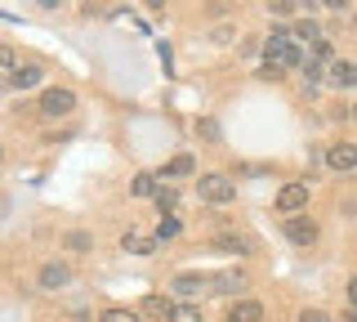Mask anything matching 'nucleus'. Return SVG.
I'll return each mask as SVG.
<instances>
[{"mask_svg": "<svg viewBox=\"0 0 357 322\" xmlns=\"http://www.w3.org/2000/svg\"><path fill=\"white\" fill-rule=\"evenodd\" d=\"M156 210H161V215H174V210H178V188L174 184H161V193H156Z\"/></svg>", "mask_w": 357, "mask_h": 322, "instance_id": "obj_19", "label": "nucleus"}, {"mask_svg": "<svg viewBox=\"0 0 357 322\" xmlns=\"http://www.w3.org/2000/svg\"><path fill=\"white\" fill-rule=\"evenodd\" d=\"M143 314H148V318H161V322H170L174 305H170L165 295H143Z\"/></svg>", "mask_w": 357, "mask_h": 322, "instance_id": "obj_15", "label": "nucleus"}, {"mask_svg": "<svg viewBox=\"0 0 357 322\" xmlns=\"http://www.w3.org/2000/svg\"><path fill=\"white\" fill-rule=\"evenodd\" d=\"M130 193H134V197H152V202H156V193H161V184H156V175H148V170H143V175H134Z\"/></svg>", "mask_w": 357, "mask_h": 322, "instance_id": "obj_17", "label": "nucleus"}, {"mask_svg": "<svg viewBox=\"0 0 357 322\" xmlns=\"http://www.w3.org/2000/svg\"><path fill=\"white\" fill-rule=\"evenodd\" d=\"M223 322H264V305L255 295H241V300H232V305H228Z\"/></svg>", "mask_w": 357, "mask_h": 322, "instance_id": "obj_7", "label": "nucleus"}, {"mask_svg": "<svg viewBox=\"0 0 357 322\" xmlns=\"http://www.w3.org/2000/svg\"><path fill=\"white\" fill-rule=\"evenodd\" d=\"M40 76V63H27V68H18V76H9V90H36Z\"/></svg>", "mask_w": 357, "mask_h": 322, "instance_id": "obj_14", "label": "nucleus"}, {"mask_svg": "<svg viewBox=\"0 0 357 322\" xmlns=\"http://www.w3.org/2000/svg\"><path fill=\"white\" fill-rule=\"evenodd\" d=\"M349 117H353V121H357V103H353V108H349Z\"/></svg>", "mask_w": 357, "mask_h": 322, "instance_id": "obj_31", "label": "nucleus"}, {"mask_svg": "<svg viewBox=\"0 0 357 322\" xmlns=\"http://www.w3.org/2000/svg\"><path fill=\"white\" fill-rule=\"evenodd\" d=\"M344 322H357V309H349V314H344Z\"/></svg>", "mask_w": 357, "mask_h": 322, "instance_id": "obj_30", "label": "nucleus"}, {"mask_svg": "<svg viewBox=\"0 0 357 322\" xmlns=\"http://www.w3.org/2000/svg\"><path fill=\"white\" fill-rule=\"evenodd\" d=\"M197 193H201V202H210V206H228L232 197H237V184H228L223 175H201Z\"/></svg>", "mask_w": 357, "mask_h": 322, "instance_id": "obj_2", "label": "nucleus"}, {"mask_svg": "<svg viewBox=\"0 0 357 322\" xmlns=\"http://www.w3.org/2000/svg\"><path fill=\"white\" fill-rule=\"evenodd\" d=\"M40 112L45 117H72L76 112V94L67 90V85H50V90L40 94Z\"/></svg>", "mask_w": 357, "mask_h": 322, "instance_id": "obj_4", "label": "nucleus"}, {"mask_svg": "<svg viewBox=\"0 0 357 322\" xmlns=\"http://www.w3.org/2000/svg\"><path fill=\"white\" fill-rule=\"evenodd\" d=\"M268 54V76H282V68H304V54L295 45V27H277L273 36H264Z\"/></svg>", "mask_w": 357, "mask_h": 322, "instance_id": "obj_1", "label": "nucleus"}, {"mask_svg": "<svg viewBox=\"0 0 357 322\" xmlns=\"http://www.w3.org/2000/svg\"><path fill=\"white\" fill-rule=\"evenodd\" d=\"M192 166H197V161H192V152H178V157L165 161V170H161V175H165V180H178V175H192Z\"/></svg>", "mask_w": 357, "mask_h": 322, "instance_id": "obj_16", "label": "nucleus"}, {"mask_svg": "<svg viewBox=\"0 0 357 322\" xmlns=\"http://www.w3.org/2000/svg\"><path fill=\"white\" fill-rule=\"evenodd\" d=\"M170 322H201V309L192 305V300H174V314Z\"/></svg>", "mask_w": 357, "mask_h": 322, "instance_id": "obj_21", "label": "nucleus"}, {"mask_svg": "<svg viewBox=\"0 0 357 322\" xmlns=\"http://www.w3.org/2000/svg\"><path fill=\"white\" fill-rule=\"evenodd\" d=\"M295 36L299 41H308V45H321V23H312V18H295Z\"/></svg>", "mask_w": 357, "mask_h": 322, "instance_id": "obj_18", "label": "nucleus"}, {"mask_svg": "<svg viewBox=\"0 0 357 322\" xmlns=\"http://www.w3.org/2000/svg\"><path fill=\"white\" fill-rule=\"evenodd\" d=\"M215 251L219 255H250L255 237H241V233H215Z\"/></svg>", "mask_w": 357, "mask_h": 322, "instance_id": "obj_12", "label": "nucleus"}, {"mask_svg": "<svg viewBox=\"0 0 357 322\" xmlns=\"http://www.w3.org/2000/svg\"><path fill=\"white\" fill-rule=\"evenodd\" d=\"M304 76H308V81H321V76H326V63H321V59H308L304 63Z\"/></svg>", "mask_w": 357, "mask_h": 322, "instance_id": "obj_25", "label": "nucleus"}, {"mask_svg": "<svg viewBox=\"0 0 357 322\" xmlns=\"http://www.w3.org/2000/svg\"><path fill=\"white\" fill-rule=\"evenodd\" d=\"M98 322H139V314H134V309H103V314H98Z\"/></svg>", "mask_w": 357, "mask_h": 322, "instance_id": "obj_22", "label": "nucleus"}, {"mask_svg": "<svg viewBox=\"0 0 357 322\" xmlns=\"http://www.w3.org/2000/svg\"><path fill=\"white\" fill-rule=\"evenodd\" d=\"M308 206V184H282L277 188V210L282 215H304Z\"/></svg>", "mask_w": 357, "mask_h": 322, "instance_id": "obj_6", "label": "nucleus"}, {"mask_svg": "<svg viewBox=\"0 0 357 322\" xmlns=\"http://www.w3.org/2000/svg\"><path fill=\"white\" fill-rule=\"evenodd\" d=\"M232 36H237V27H232V23H219L215 31H210V41H215V45H228Z\"/></svg>", "mask_w": 357, "mask_h": 322, "instance_id": "obj_24", "label": "nucleus"}, {"mask_svg": "<svg viewBox=\"0 0 357 322\" xmlns=\"http://www.w3.org/2000/svg\"><path fill=\"white\" fill-rule=\"evenodd\" d=\"M326 166L331 170H357V143H331V152H326Z\"/></svg>", "mask_w": 357, "mask_h": 322, "instance_id": "obj_11", "label": "nucleus"}, {"mask_svg": "<svg viewBox=\"0 0 357 322\" xmlns=\"http://www.w3.org/2000/svg\"><path fill=\"white\" fill-rule=\"evenodd\" d=\"M89 247H94L89 233H67V251H89Z\"/></svg>", "mask_w": 357, "mask_h": 322, "instance_id": "obj_23", "label": "nucleus"}, {"mask_svg": "<svg viewBox=\"0 0 357 322\" xmlns=\"http://www.w3.org/2000/svg\"><path fill=\"white\" fill-rule=\"evenodd\" d=\"M210 291H219V295L250 291V273H245V269H219V273H215V286H210Z\"/></svg>", "mask_w": 357, "mask_h": 322, "instance_id": "obj_8", "label": "nucleus"}, {"mask_svg": "<svg viewBox=\"0 0 357 322\" xmlns=\"http://www.w3.org/2000/svg\"><path fill=\"white\" fill-rule=\"evenodd\" d=\"M331 81L340 85V90H353V85H357V63L353 59H335L331 63Z\"/></svg>", "mask_w": 357, "mask_h": 322, "instance_id": "obj_13", "label": "nucleus"}, {"mask_svg": "<svg viewBox=\"0 0 357 322\" xmlns=\"http://www.w3.org/2000/svg\"><path fill=\"white\" fill-rule=\"evenodd\" d=\"M36 282H40V291H59V286H67V282H72V264H63V260H50V264L40 269V277H36Z\"/></svg>", "mask_w": 357, "mask_h": 322, "instance_id": "obj_9", "label": "nucleus"}, {"mask_svg": "<svg viewBox=\"0 0 357 322\" xmlns=\"http://www.w3.org/2000/svg\"><path fill=\"white\" fill-rule=\"evenodd\" d=\"M259 50H264V41H259V36H245V41H241V54H245V59H255Z\"/></svg>", "mask_w": 357, "mask_h": 322, "instance_id": "obj_27", "label": "nucleus"}, {"mask_svg": "<svg viewBox=\"0 0 357 322\" xmlns=\"http://www.w3.org/2000/svg\"><path fill=\"white\" fill-rule=\"evenodd\" d=\"M210 286H215V273H178L170 282L174 300H192V295H206Z\"/></svg>", "mask_w": 357, "mask_h": 322, "instance_id": "obj_5", "label": "nucleus"}, {"mask_svg": "<svg viewBox=\"0 0 357 322\" xmlns=\"http://www.w3.org/2000/svg\"><path fill=\"white\" fill-rule=\"evenodd\" d=\"M178 233H183V219H174V215H161V224H156V242H174Z\"/></svg>", "mask_w": 357, "mask_h": 322, "instance_id": "obj_20", "label": "nucleus"}, {"mask_svg": "<svg viewBox=\"0 0 357 322\" xmlns=\"http://www.w3.org/2000/svg\"><path fill=\"white\" fill-rule=\"evenodd\" d=\"M121 247H126L130 255H152L161 242H156V233H143V228H126L121 233Z\"/></svg>", "mask_w": 357, "mask_h": 322, "instance_id": "obj_10", "label": "nucleus"}, {"mask_svg": "<svg viewBox=\"0 0 357 322\" xmlns=\"http://www.w3.org/2000/svg\"><path fill=\"white\" fill-rule=\"evenodd\" d=\"M282 233H286V242H295V247H312L317 233H321V224H317V219H308V215H286L282 219Z\"/></svg>", "mask_w": 357, "mask_h": 322, "instance_id": "obj_3", "label": "nucleus"}, {"mask_svg": "<svg viewBox=\"0 0 357 322\" xmlns=\"http://www.w3.org/2000/svg\"><path fill=\"white\" fill-rule=\"evenodd\" d=\"M349 305L357 309V277H353V282H349Z\"/></svg>", "mask_w": 357, "mask_h": 322, "instance_id": "obj_29", "label": "nucleus"}, {"mask_svg": "<svg viewBox=\"0 0 357 322\" xmlns=\"http://www.w3.org/2000/svg\"><path fill=\"white\" fill-rule=\"evenodd\" d=\"M273 9V18H286V27H290V14H295V5H268Z\"/></svg>", "mask_w": 357, "mask_h": 322, "instance_id": "obj_28", "label": "nucleus"}, {"mask_svg": "<svg viewBox=\"0 0 357 322\" xmlns=\"http://www.w3.org/2000/svg\"><path fill=\"white\" fill-rule=\"evenodd\" d=\"M299 322H335L326 309H304V314H299Z\"/></svg>", "mask_w": 357, "mask_h": 322, "instance_id": "obj_26", "label": "nucleus"}]
</instances>
